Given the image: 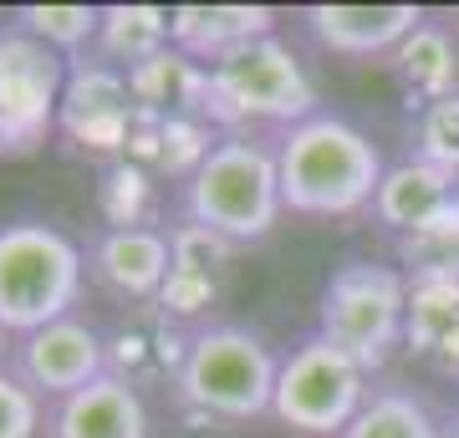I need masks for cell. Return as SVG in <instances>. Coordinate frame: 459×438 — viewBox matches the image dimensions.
I'll list each match as a JSON object with an SVG mask.
<instances>
[{"mask_svg": "<svg viewBox=\"0 0 459 438\" xmlns=\"http://www.w3.org/2000/svg\"><path fill=\"white\" fill-rule=\"evenodd\" d=\"M169 245H174V276H195V280H214V286H225L230 276V260L240 245H230L225 235H214L204 225H179L169 229Z\"/></svg>", "mask_w": 459, "mask_h": 438, "instance_id": "cell-24", "label": "cell"}, {"mask_svg": "<svg viewBox=\"0 0 459 438\" xmlns=\"http://www.w3.org/2000/svg\"><path fill=\"white\" fill-rule=\"evenodd\" d=\"M403 352L434 367L439 377H459V280L409 286V331Z\"/></svg>", "mask_w": 459, "mask_h": 438, "instance_id": "cell-18", "label": "cell"}, {"mask_svg": "<svg viewBox=\"0 0 459 438\" xmlns=\"http://www.w3.org/2000/svg\"><path fill=\"white\" fill-rule=\"evenodd\" d=\"M439 438H459V418H449V423H444V428H439Z\"/></svg>", "mask_w": 459, "mask_h": 438, "instance_id": "cell-28", "label": "cell"}, {"mask_svg": "<svg viewBox=\"0 0 459 438\" xmlns=\"http://www.w3.org/2000/svg\"><path fill=\"white\" fill-rule=\"evenodd\" d=\"M47 438H148L143 392L113 373L98 377L92 388L47 408Z\"/></svg>", "mask_w": 459, "mask_h": 438, "instance_id": "cell-15", "label": "cell"}, {"mask_svg": "<svg viewBox=\"0 0 459 438\" xmlns=\"http://www.w3.org/2000/svg\"><path fill=\"white\" fill-rule=\"evenodd\" d=\"M179 214L189 225L225 235L230 245L265 240L286 214L276 143L261 133H225L195 168V179L179 184Z\"/></svg>", "mask_w": 459, "mask_h": 438, "instance_id": "cell-2", "label": "cell"}, {"mask_svg": "<svg viewBox=\"0 0 459 438\" xmlns=\"http://www.w3.org/2000/svg\"><path fill=\"white\" fill-rule=\"evenodd\" d=\"M398 87H403V107L424 113L429 102L459 92V41L444 21H424L403 47L388 56Z\"/></svg>", "mask_w": 459, "mask_h": 438, "instance_id": "cell-17", "label": "cell"}, {"mask_svg": "<svg viewBox=\"0 0 459 438\" xmlns=\"http://www.w3.org/2000/svg\"><path fill=\"white\" fill-rule=\"evenodd\" d=\"M5 357H11V337H5V326H0V367H5Z\"/></svg>", "mask_w": 459, "mask_h": 438, "instance_id": "cell-27", "label": "cell"}, {"mask_svg": "<svg viewBox=\"0 0 459 438\" xmlns=\"http://www.w3.org/2000/svg\"><path fill=\"white\" fill-rule=\"evenodd\" d=\"M210 72V98L204 123L220 133H250V128H296L316 113V87L307 66L281 36H261L250 47L220 56Z\"/></svg>", "mask_w": 459, "mask_h": 438, "instance_id": "cell-4", "label": "cell"}, {"mask_svg": "<svg viewBox=\"0 0 459 438\" xmlns=\"http://www.w3.org/2000/svg\"><path fill=\"white\" fill-rule=\"evenodd\" d=\"M394 265L403 271L409 286H434V280H459V210L444 219L413 229L394 240Z\"/></svg>", "mask_w": 459, "mask_h": 438, "instance_id": "cell-21", "label": "cell"}, {"mask_svg": "<svg viewBox=\"0 0 459 438\" xmlns=\"http://www.w3.org/2000/svg\"><path fill=\"white\" fill-rule=\"evenodd\" d=\"M455 16H459V11H455Z\"/></svg>", "mask_w": 459, "mask_h": 438, "instance_id": "cell-29", "label": "cell"}, {"mask_svg": "<svg viewBox=\"0 0 459 438\" xmlns=\"http://www.w3.org/2000/svg\"><path fill=\"white\" fill-rule=\"evenodd\" d=\"M419 5H307L301 26L312 41L332 56H394L419 26H424Z\"/></svg>", "mask_w": 459, "mask_h": 438, "instance_id": "cell-13", "label": "cell"}, {"mask_svg": "<svg viewBox=\"0 0 459 438\" xmlns=\"http://www.w3.org/2000/svg\"><path fill=\"white\" fill-rule=\"evenodd\" d=\"M87 291V250L47 219L0 225V326L31 337L41 326L77 316Z\"/></svg>", "mask_w": 459, "mask_h": 438, "instance_id": "cell-3", "label": "cell"}, {"mask_svg": "<svg viewBox=\"0 0 459 438\" xmlns=\"http://www.w3.org/2000/svg\"><path fill=\"white\" fill-rule=\"evenodd\" d=\"M455 418H459V413H455Z\"/></svg>", "mask_w": 459, "mask_h": 438, "instance_id": "cell-30", "label": "cell"}, {"mask_svg": "<svg viewBox=\"0 0 459 438\" xmlns=\"http://www.w3.org/2000/svg\"><path fill=\"white\" fill-rule=\"evenodd\" d=\"M102 204H108V229H128L143 225L138 214L148 210V179L133 159H117L113 174H108V189H102Z\"/></svg>", "mask_w": 459, "mask_h": 438, "instance_id": "cell-26", "label": "cell"}, {"mask_svg": "<svg viewBox=\"0 0 459 438\" xmlns=\"http://www.w3.org/2000/svg\"><path fill=\"white\" fill-rule=\"evenodd\" d=\"M368 392H373V373L358 357H347L337 341L312 331L281 357L271 418L301 438H342L347 423L362 413Z\"/></svg>", "mask_w": 459, "mask_h": 438, "instance_id": "cell-7", "label": "cell"}, {"mask_svg": "<svg viewBox=\"0 0 459 438\" xmlns=\"http://www.w3.org/2000/svg\"><path fill=\"white\" fill-rule=\"evenodd\" d=\"M444 423L424 408V398L403 382H373L368 403L342 438H439Z\"/></svg>", "mask_w": 459, "mask_h": 438, "instance_id": "cell-20", "label": "cell"}, {"mask_svg": "<svg viewBox=\"0 0 459 438\" xmlns=\"http://www.w3.org/2000/svg\"><path fill=\"white\" fill-rule=\"evenodd\" d=\"M11 21L77 62V56L92 51V41L102 31V5H21Z\"/></svg>", "mask_w": 459, "mask_h": 438, "instance_id": "cell-22", "label": "cell"}, {"mask_svg": "<svg viewBox=\"0 0 459 438\" xmlns=\"http://www.w3.org/2000/svg\"><path fill=\"white\" fill-rule=\"evenodd\" d=\"M174 271V245L159 225H128V229H98L87 245V280L117 306H148L159 301Z\"/></svg>", "mask_w": 459, "mask_h": 438, "instance_id": "cell-11", "label": "cell"}, {"mask_svg": "<svg viewBox=\"0 0 459 438\" xmlns=\"http://www.w3.org/2000/svg\"><path fill=\"white\" fill-rule=\"evenodd\" d=\"M449 210H459V179H449V174H439V168H429V163H419V159L394 163V168L383 174V184H377L373 204H368L373 225L388 229L394 240H403L413 229L444 219Z\"/></svg>", "mask_w": 459, "mask_h": 438, "instance_id": "cell-16", "label": "cell"}, {"mask_svg": "<svg viewBox=\"0 0 459 438\" xmlns=\"http://www.w3.org/2000/svg\"><path fill=\"white\" fill-rule=\"evenodd\" d=\"M72 56L16 21H0V153H31L51 138Z\"/></svg>", "mask_w": 459, "mask_h": 438, "instance_id": "cell-8", "label": "cell"}, {"mask_svg": "<svg viewBox=\"0 0 459 438\" xmlns=\"http://www.w3.org/2000/svg\"><path fill=\"white\" fill-rule=\"evenodd\" d=\"M409 143H413V159L419 163L459 179V92L429 102L424 113H413Z\"/></svg>", "mask_w": 459, "mask_h": 438, "instance_id": "cell-23", "label": "cell"}, {"mask_svg": "<svg viewBox=\"0 0 459 438\" xmlns=\"http://www.w3.org/2000/svg\"><path fill=\"white\" fill-rule=\"evenodd\" d=\"M316 331L377 377L394 362V352H403V331H409V280H403V271L383 265V260H342L322 286Z\"/></svg>", "mask_w": 459, "mask_h": 438, "instance_id": "cell-6", "label": "cell"}, {"mask_svg": "<svg viewBox=\"0 0 459 438\" xmlns=\"http://www.w3.org/2000/svg\"><path fill=\"white\" fill-rule=\"evenodd\" d=\"M36 434H47V403L11 367H0V438H36Z\"/></svg>", "mask_w": 459, "mask_h": 438, "instance_id": "cell-25", "label": "cell"}, {"mask_svg": "<svg viewBox=\"0 0 459 438\" xmlns=\"http://www.w3.org/2000/svg\"><path fill=\"white\" fill-rule=\"evenodd\" d=\"M5 367L51 408L72 392L92 388L98 377H108V341L87 316H62V322L41 326L31 337L11 341Z\"/></svg>", "mask_w": 459, "mask_h": 438, "instance_id": "cell-9", "label": "cell"}, {"mask_svg": "<svg viewBox=\"0 0 459 438\" xmlns=\"http://www.w3.org/2000/svg\"><path fill=\"white\" fill-rule=\"evenodd\" d=\"M169 51V11L159 5H102V31L92 41V56L133 77L138 66Z\"/></svg>", "mask_w": 459, "mask_h": 438, "instance_id": "cell-19", "label": "cell"}, {"mask_svg": "<svg viewBox=\"0 0 459 438\" xmlns=\"http://www.w3.org/2000/svg\"><path fill=\"white\" fill-rule=\"evenodd\" d=\"M102 341H108V373L143 392V388H174L179 382L195 331L184 322H174L159 301H148V306L123 311L102 331Z\"/></svg>", "mask_w": 459, "mask_h": 438, "instance_id": "cell-12", "label": "cell"}, {"mask_svg": "<svg viewBox=\"0 0 459 438\" xmlns=\"http://www.w3.org/2000/svg\"><path fill=\"white\" fill-rule=\"evenodd\" d=\"M138 113L143 107L133 98V82L117 66L98 62V56H77L72 62L56 128L77 148H87V153H128Z\"/></svg>", "mask_w": 459, "mask_h": 438, "instance_id": "cell-10", "label": "cell"}, {"mask_svg": "<svg viewBox=\"0 0 459 438\" xmlns=\"http://www.w3.org/2000/svg\"><path fill=\"white\" fill-rule=\"evenodd\" d=\"M281 168V204L312 219H347L368 214L388 163L362 128L337 113H312L296 128L271 133Z\"/></svg>", "mask_w": 459, "mask_h": 438, "instance_id": "cell-1", "label": "cell"}, {"mask_svg": "<svg viewBox=\"0 0 459 438\" xmlns=\"http://www.w3.org/2000/svg\"><path fill=\"white\" fill-rule=\"evenodd\" d=\"M261 36H276L271 5H174L169 11V47L199 66H214L220 56Z\"/></svg>", "mask_w": 459, "mask_h": 438, "instance_id": "cell-14", "label": "cell"}, {"mask_svg": "<svg viewBox=\"0 0 459 438\" xmlns=\"http://www.w3.org/2000/svg\"><path fill=\"white\" fill-rule=\"evenodd\" d=\"M276 373H281V357L271 352V341L261 331H250L240 322H210L189 341L174 398L189 413H204V418L255 423V418H271Z\"/></svg>", "mask_w": 459, "mask_h": 438, "instance_id": "cell-5", "label": "cell"}]
</instances>
